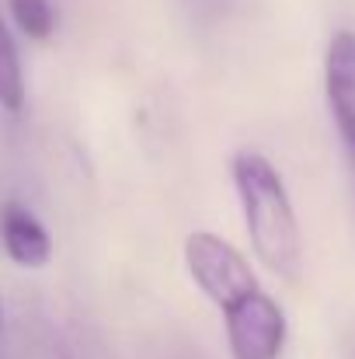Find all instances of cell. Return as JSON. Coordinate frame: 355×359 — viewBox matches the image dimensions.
Here are the masks:
<instances>
[{
  "instance_id": "3",
  "label": "cell",
  "mask_w": 355,
  "mask_h": 359,
  "mask_svg": "<svg viewBox=\"0 0 355 359\" xmlns=\"http://www.w3.org/2000/svg\"><path fill=\"white\" fill-rule=\"evenodd\" d=\"M227 342L234 359H279L286 346V311L265 293L251 290L223 307Z\"/></svg>"
},
{
  "instance_id": "1",
  "label": "cell",
  "mask_w": 355,
  "mask_h": 359,
  "mask_svg": "<svg viewBox=\"0 0 355 359\" xmlns=\"http://www.w3.org/2000/svg\"><path fill=\"white\" fill-rule=\"evenodd\" d=\"M230 175H234L237 196H240L244 227H247L254 255L275 276H282L289 283L300 279V269H303V234H300V220L293 213L289 192L282 185V175L258 150L234 154Z\"/></svg>"
},
{
  "instance_id": "6",
  "label": "cell",
  "mask_w": 355,
  "mask_h": 359,
  "mask_svg": "<svg viewBox=\"0 0 355 359\" xmlns=\"http://www.w3.org/2000/svg\"><path fill=\"white\" fill-rule=\"evenodd\" d=\"M0 109L21 112L25 109V74H21V56L18 46L0 21Z\"/></svg>"
},
{
  "instance_id": "7",
  "label": "cell",
  "mask_w": 355,
  "mask_h": 359,
  "mask_svg": "<svg viewBox=\"0 0 355 359\" xmlns=\"http://www.w3.org/2000/svg\"><path fill=\"white\" fill-rule=\"evenodd\" d=\"M11 4V14L18 21V28L28 35V39H49L53 28H56V11L49 0H7Z\"/></svg>"
},
{
  "instance_id": "5",
  "label": "cell",
  "mask_w": 355,
  "mask_h": 359,
  "mask_svg": "<svg viewBox=\"0 0 355 359\" xmlns=\"http://www.w3.org/2000/svg\"><path fill=\"white\" fill-rule=\"evenodd\" d=\"M0 244L21 269H42L53 258L49 231L18 203H4L0 210Z\"/></svg>"
},
{
  "instance_id": "2",
  "label": "cell",
  "mask_w": 355,
  "mask_h": 359,
  "mask_svg": "<svg viewBox=\"0 0 355 359\" xmlns=\"http://www.w3.org/2000/svg\"><path fill=\"white\" fill-rule=\"evenodd\" d=\"M185 262H188V272H192L195 286L216 307H227V304H234L237 297L258 290L251 262L237 251L230 241H223L213 231L188 234V241H185Z\"/></svg>"
},
{
  "instance_id": "4",
  "label": "cell",
  "mask_w": 355,
  "mask_h": 359,
  "mask_svg": "<svg viewBox=\"0 0 355 359\" xmlns=\"http://www.w3.org/2000/svg\"><path fill=\"white\" fill-rule=\"evenodd\" d=\"M324 95L355 168V32H335L324 56Z\"/></svg>"
}]
</instances>
